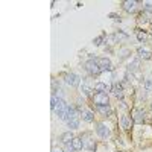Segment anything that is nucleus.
<instances>
[{"label": "nucleus", "instance_id": "nucleus-29", "mask_svg": "<svg viewBox=\"0 0 152 152\" xmlns=\"http://www.w3.org/2000/svg\"><path fill=\"white\" fill-rule=\"evenodd\" d=\"M73 151H75V148L71 146V143H67V145H66V151H64V152H73Z\"/></svg>", "mask_w": 152, "mask_h": 152}, {"label": "nucleus", "instance_id": "nucleus-27", "mask_svg": "<svg viewBox=\"0 0 152 152\" xmlns=\"http://www.w3.org/2000/svg\"><path fill=\"white\" fill-rule=\"evenodd\" d=\"M82 90H84V94H87V96H90V94H91V88L88 87L87 84H82Z\"/></svg>", "mask_w": 152, "mask_h": 152}, {"label": "nucleus", "instance_id": "nucleus-28", "mask_svg": "<svg viewBox=\"0 0 152 152\" xmlns=\"http://www.w3.org/2000/svg\"><path fill=\"white\" fill-rule=\"evenodd\" d=\"M143 9L148 11V12H152V2H146L145 5H143Z\"/></svg>", "mask_w": 152, "mask_h": 152}, {"label": "nucleus", "instance_id": "nucleus-3", "mask_svg": "<svg viewBox=\"0 0 152 152\" xmlns=\"http://www.w3.org/2000/svg\"><path fill=\"white\" fill-rule=\"evenodd\" d=\"M131 119L134 123H143L145 122V111L140 108H134L131 113Z\"/></svg>", "mask_w": 152, "mask_h": 152}, {"label": "nucleus", "instance_id": "nucleus-21", "mask_svg": "<svg viewBox=\"0 0 152 152\" xmlns=\"http://www.w3.org/2000/svg\"><path fill=\"white\" fill-rule=\"evenodd\" d=\"M138 66H140V61L138 59H134L132 64H129V71H136L138 69Z\"/></svg>", "mask_w": 152, "mask_h": 152}, {"label": "nucleus", "instance_id": "nucleus-18", "mask_svg": "<svg viewBox=\"0 0 152 152\" xmlns=\"http://www.w3.org/2000/svg\"><path fill=\"white\" fill-rule=\"evenodd\" d=\"M137 53H138V56H140L141 59H151V58H152V53L148 52V50H145V49H141V47L137 50Z\"/></svg>", "mask_w": 152, "mask_h": 152}, {"label": "nucleus", "instance_id": "nucleus-8", "mask_svg": "<svg viewBox=\"0 0 152 152\" xmlns=\"http://www.w3.org/2000/svg\"><path fill=\"white\" fill-rule=\"evenodd\" d=\"M96 131H97V134H99V136H101L102 138H108V137H110V129L106 128L103 123H97Z\"/></svg>", "mask_w": 152, "mask_h": 152}, {"label": "nucleus", "instance_id": "nucleus-1", "mask_svg": "<svg viewBox=\"0 0 152 152\" xmlns=\"http://www.w3.org/2000/svg\"><path fill=\"white\" fill-rule=\"evenodd\" d=\"M69 108H70V105L66 103V101L62 99V97H58V103H56V108L53 110L56 114H58V117L61 120H67V116H69Z\"/></svg>", "mask_w": 152, "mask_h": 152}, {"label": "nucleus", "instance_id": "nucleus-9", "mask_svg": "<svg viewBox=\"0 0 152 152\" xmlns=\"http://www.w3.org/2000/svg\"><path fill=\"white\" fill-rule=\"evenodd\" d=\"M122 6L126 12H134L136 11V6H137V2L136 0H126V2L122 3Z\"/></svg>", "mask_w": 152, "mask_h": 152}, {"label": "nucleus", "instance_id": "nucleus-12", "mask_svg": "<svg viewBox=\"0 0 152 152\" xmlns=\"http://www.w3.org/2000/svg\"><path fill=\"white\" fill-rule=\"evenodd\" d=\"M96 110L99 111L101 114H103V116H110V114H111L110 105H96Z\"/></svg>", "mask_w": 152, "mask_h": 152}, {"label": "nucleus", "instance_id": "nucleus-15", "mask_svg": "<svg viewBox=\"0 0 152 152\" xmlns=\"http://www.w3.org/2000/svg\"><path fill=\"white\" fill-rule=\"evenodd\" d=\"M81 116H82V119L85 122H93L94 120V114L91 111H87V110H82L81 111Z\"/></svg>", "mask_w": 152, "mask_h": 152}, {"label": "nucleus", "instance_id": "nucleus-19", "mask_svg": "<svg viewBox=\"0 0 152 152\" xmlns=\"http://www.w3.org/2000/svg\"><path fill=\"white\" fill-rule=\"evenodd\" d=\"M67 125L70 129H76L79 126V119H71V120H67Z\"/></svg>", "mask_w": 152, "mask_h": 152}, {"label": "nucleus", "instance_id": "nucleus-24", "mask_svg": "<svg viewBox=\"0 0 152 152\" xmlns=\"http://www.w3.org/2000/svg\"><path fill=\"white\" fill-rule=\"evenodd\" d=\"M146 90H152V79H145V82H143Z\"/></svg>", "mask_w": 152, "mask_h": 152}, {"label": "nucleus", "instance_id": "nucleus-20", "mask_svg": "<svg viewBox=\"0 0 152 152\" xmlns=\"http://www.w3.org/2000/svg\"><path fill=\"white\" fill-rule=\"evenodd\" d=\"M149 20H148V15L146 12H140L138 14V24H146Z\"/></svg>", "mask_w": 152, "mask_h": 152}, {"label": "nucleus", "instance_id": "nucleus-14", "mask_svg": "<svg viewBox=\"0 0 152 152\" xmlns=\"http://www.w3.org/2000/svg\"><path fill=\"white\" fill-rule=\"evenodd\" d=\"M106 90H111V87L105 85L103 82H97V84L94 85V91H97V93H105Z\"/></svg>", "mask_w": 152, "mask_h": 152}, {"label": "nucleus", "instance_id": "nucleus-5", "mask_svg": "<svg viewBox=\"0 0 152 152\" xmlns=\"http://www.w3.org/2000/svg\"><path fill=\"white\" fill-rule=\"evenodd\" d=\"M81 138H82V145H84L85 149H88V151H94L96 149V141L90 137V134H84Z\"/></svg>", "mask_w": 152, "mask_h": 152}, {"label": "nucleus", "instance_id": "nucleus-7", "mask_svg": "<svg viewBox=\"0 0 152 152\" xmlns=\"http://www.w3.org/2000/svg\"><path fill=\"white\" fill-rule=\"evenodd\" d=\"M111 91H113V94H114L116 97L122 99V97H123V85L119 84V82L113 84V85H111Z\"/></svg>", "mask_w": 152, "mask_h": 152}, {"label": "nucleus", "instance_id": "nucleus-25", "mask_svg": "<svg viewBox=\"0 0 152 152\" xmlns=\"http://www.w3.org/2000/svg\"><path fill=\"white\" fill-rule=\"evenodd\" d=\"M114 38H117V40H125V38H128V35L125 34V32H117L114 35Z\"/></svg>", "mask_w": 152, "mask_h": 152}, {"label": "nucleus", "instance_id": "nucleus-6", "mask_svg": "<svg viewBox=\"0 0 152 152\" xmlns=\"http://www.w3.org/2000/svg\"><path fill=\"white\" fill-rule=\"evenodd\" d=\"M97 64H99L101 70H113V66H111V61L110 59H106V58H97Z\"/></svg>", "mask_w": 152, "mask_h": 152}, {"label": "nucleus", "instance_id": "nucleus-32", "mask_svg": "<svg viewBox=\"0 0 152 152\" xmlns=\"http://www.w3.org/2000/svg\"><path fill=\"white\" fill-rule=\"evenodd\" d=\"M151 108H152V105H151Z\"/></svg>", "mask_w": 152, "mask_h": 152}, {"label": "nucleus", "instance_id": "nucleus-4", "mask_svg": "<svg viewBox=\"0 0 152 152\" xmlns=\"http://www.w3.org/2000/svg\"><path fill=\"white\" fill-rule=\"evenodd\" d=\"M93 102L96 105H108L110 103V99H108V94L106 93H96L93 96Z\"/></svg>", "mask_w": 152, "mask_h": 152}, {"label": "nucleus", "instance_id": "nucleus-23", "mask_svg": "<svg viewBox=\"0 0 152 152\" xmlns=\"http://www.w3.org/2000/svg\"><path fill=\"white\" fill-rule=\"evenodd\" d=\"M137 38H138L140 41H145V40L148 38V35H146V32H141V31H137Z\"/></svg>", "mask_w": 152, "mask_h": 152}, {"label": "nucleus", "instance_id": "nucleus-16", "mask_svg": "<svg viewBox=\"0 0 152 152\" xmlns=\"http://www.w3.org/2000/svg\"><path fill=\"white\" fill-rule=\"evenodd\" d=\"M75 137H73V134H71L70 131H67V132H64L61 136V141L64 143V145H67V143H71V140H73Z\"/></svg>", "mask_w": 152, "mask_h": 152}, {"label": "nucleus", "instance_id": "nucleus-22", "mask_svg": "<svg viewBox=\"0 0 152 152\" xmlns=\"http://www.w3.org/2000/svg\"><path fill=\"white\" fill-rule=\"evenodd\" d=\"M56 103H58V97H56V94H52V99H50V106H52V110L56 108Z\"/></svg>", "mask_w": 152, "mask_h": 152}, {"label": "nucleus", "instance_id": "nucleus-11", "mask_svg": "<svg viewBox=\"0 0 152 152\" xmlns=\"http://www.w3.org/2000/svg\"><path fill=\"white\" fill-rule=\"evenodd\" d=\"M120 123H122V128H123V129H129V128L132 126V123H134V122H132V119L129 117V116H123Z\"/></svg>", "mask_w": 152, "mask_h": 152}, {"label": "nucleus", "instance_id": "nucleus-13", "mask_svg": "<svg viewBox=\"0 0 152 152\" xmlns=\"http://www.w3.org/2000/svg\"><path fill=\"white\" fill-rule=\"evenodd\" d=\"M71 146L75 148V151H81V149L84 148V145H82V138H81V137H75L73 140H71Z\"/></svg>", "mask_w": 152, "mask_h": 152}, {"label": "nucleus", "instance_id": "nucleus-10", "mask_svg": "<svg viewBox=\"0 0 152 152\" xmlns=\"http://www.w3.org/2000/svg\"><path fill=\"white\" fill-rule=\"evenodd\" d=\"M66 82H67L69 85H71V87H76V85H79V78H78L75 73H69V75L66 76Z\"/></svg>", "mask_w": 152, "mask_h": 152}, {"label": "nucleus", "instance_id": "nucleus-26", "mask_svg": "<svg viewBox=\"0 0 152 152\" xmlns=\"http://www.w3.org/2000/svg\"><path fill=\"white\" fill-rule=\"evenodd\" d=\"M103 38H105V34L103 35H101V37H97V38H94V44H96V46H101V44H102V41H103Z\"/></svg>", "mask_w": 152, "mask_h": 152}, {"label": "nucleus", "instance_id": "nucleus-30", "mask_svg": "<svg viewBox=\"0 0 152 152\" xmlns=\"http://www.w3.org/2000/svg\"><path fill=\"white\" fill-rule=\"evenodd\" d=\"M110 17H113L114 21H119V23H120V20H122L120 17H119V15H116V14H110Z\"/></svg>", "mask_w": 152, "mask_h": 152}, {"label": "nucleus", "instance_id": "nucleus-31", "mask_svg": "<svg viewBox=\"0 0 152 152\" xmlns=\"http://www.w3.org/2000/svg\"><path fill=\"white\" fill-rule=\"evenodd\" d=\"M52 152H64V151H61V149H56V148H55V149H52Z\"/></svg>", "mask_w": 152, "mask_h": 152}, {"label": "nucleus", "instance_id": "nucleus-17", "mask_svg": "<svg viewBox=\"0 0 152 152\" xmlns=\"http://www.w3.org/2000/svg\"><path fill=\"white\" fill-rule=\"evenodd\" d=\"M79 114H81V113H79V111H76L75 108H73V106H70V108H69V116H67V120H71V119H79ZM66 120V122H67Z\"/></svg>", "mask_w": 152, "mask_h": 152}, {"label": "nucleus", "instance_id": "nucleus-2", "mask_svg": "<svg viewBox=\"0 0 152 152\" xmlns=\"http://www.w3.org/2000/svg\"><path fill=\"white\" fill-rule=\"evenodd\" d=\"M85 70L88 71L90 75H93V76H96V75H99L101 73V67H99V64H97V61L96 59H88L87 62H85Z\"/></svg>", "mask_w": 152, "mask_h": 152}]
</instances>
